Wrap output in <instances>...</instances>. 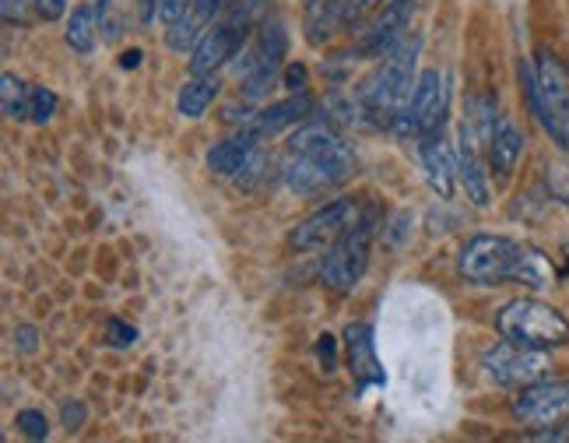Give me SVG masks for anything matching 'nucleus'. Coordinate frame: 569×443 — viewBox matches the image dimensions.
I'll use <instances>...</instances> for the list:
<instances>
[{
	"mask_svg": "<svg viewBox=\"0 0 569 443\" xmlns=\"http://www.w3.org/2000/svg\"><path fill=\"white\" fill-rule=\"evenodd\" d=\"M292 144V162L284 169V180L299 194H317L355 173V155L327 124H306Z\"/></svg>",
	"mask_w": 569,
	"mask_h": 443,
	"instance_id": "f257e3e1",
	"label": "nucleus"
},
{
	"mask_svg": "<svg viewBox=\"0 0 569 443\" xmlns=\"http://www.w3.org/2000/svg\"><path fill=\"white\" fill-rule=\"evenodd\" d=\"M520 81H523V96H528V106L534 110L538 124L548 130L552 141H562L566 127H569V71L556 53L542 50L538 61H520Z\"/></svg>",
	"mask_w": 569,
	"mask_h": 443,
	"instance_id": "f03ea898",
	"label": "nucleus"
},
{
	"mask_svg": "<svg viewBox=\"0 0 569 443\" xmlns=\"http://www.w3.org/2000/svg\"><path fill=\"white\" fill-rule=\"evenodd\" d=\"M496 331L528 349H556L569 342V320L542 300H510L496 314Z\"/></svg>",
	"mask_w": 569,
	"mask_h": 443,
	"instance_id": "7ed1b4c3",
	"label": "nucleus"
},
{
	"mask_svg": "<svg viewBox=\"0 0 569 443\" xmlns=\"http://www.w3.org/2000/svg\"><path fill=\"white\" fill-rule=\"evenodd\" d=\"M372 226H377V215L363 212L349 229H344L338 240L327 250V257L320 264V278L327 289L334 292H349L358 286V278L366 275L369 264V246H372Z\"/></svg>",
	"mask_w": 569,
	"mask_h": 443,
	"instance_id": "20e7f679",
	"label": "nucleus"
},
{
	"mask_svg": "<svg viewBox=\"0 0 569 443\" xmlns=\"http://www.w3.org/2000/svg\"><path fill=\"white\" fill-rule=\"evenodd\" d=\"M253 14H257V0H232L226 8V18L207 28L198 47L190 50V74H212L222 64H229L243 50V39L253 28Z\"/></svg>",
	"mask_w": 569,
	"mask_h": 443,
	"instance_id": "39448f33",
	"label": "nucleus"
},
{
	"mask_svg": "<svg viewBox=\"0 0 569 443\" xmlns=\"http://www.w3.org/2000/svg\"><path fill=\"white\" fill-rule=\"evenodd\" d=\"M517 261L520 243L506 240V236H471L460 250L457 268L471 286H500L514 282Z\"/></svg>",
	"mask_w": 569,
	"mask_h": 443,
	"instance_id": "423d86ee",
	"label": "nucleus"
},
{
	"mask_svg": "<svg viewBox=\"0 0 569 443\" xmlns=\"http://www.w3.org/2000/svg\"><path fill=\"white\" fill-rule=\"evenodd\" d=\"M514 419L534 433L569 422V380H534L514 397Z\"/></svg>",
	"mask_w": 569,
	"mask_h": 443,
	"instance_id": "0eeeda50",
	"label": "nucleus"
},
{
	"mask_svg": "<svg viewBox=\"0 0 569 443\" xmlns=\"http://www.w3.org/2000/svg\"><path fill=\"white\" fill-rule=\"evenodd\" d=\"M482 366L500 388L520 391L548 374V356H545V349H528V345L510 342V338H503V342H496L482 356Z\"/></svg>",
	"mask_w": 569,
	"mask_h": 443,
	"instance_id": "6e6552de",
	"label": "nucleus"
},
{
	"mask_svg": "<svg viewBox=\"0 0 569 443\" xmlns=\"http://www.w3.org/2000/svg\"><path fill=\"white\" fill-rule=\"evenodd\" d=\"M358 215H363L358 201H352V198L331 201L317 215H309L306 221H299V226L292 229V236H289V246L292 250H320L327 243H334Z\"/></svg>",
	"mask_w": 569,
	"mask_h": 443,
	"instance_id": "1a4fd4ad",
	"label": "nucleus"
},
{
	"mask_svg": "<svg viewBox=\"0 0 569 443\" xmlns=\"http://www.w3.org/2000/svg\"><path fill=\"white\" fill-rule=\"evenodd\" d=\"M446 110H451L446 78L440 71H422V74H418V81H415V96H412V116H415L418 141L443 138Z\"/></svg>",
	"mask_w": 569,
	"mask_h": 443,
	"instance_id": "9d476101",
	"label": "nucleus"
},
{
	"mask_svg": "<svg viewBox=\"0 0 569 443\" xmlns=\"http://www.w3.org/2000/svg\"><path fill=\"white\" fill-rule=\"evenodd\" d=\"M284 47H289V39H284L281 22L264 25L261 42L253 47L250 61H246V67H243L246 99H257V96L267 92V88H271V81L278 78V71H281V61H284Z\"/></svg>",
	"mask_w": 569,
	"mask_h": 443,
	"instance_id": "9b49d317",
	"label": "nucleus"
},
{
	"mask_svg": "<svg viewBox=\"0 0 569 443\" xmlns=\"http://www.w3.org/2000/svg\"><path fill=\"white\" fill-rule=\"evenodd\" d=\"M415 11H418V0H391V4H387L383 14L377 18V25L369 28V36L363 42V53H369V56H387V53H391L397 42L408 36Z\"/></svg>",
	"mask_w": 569,
	"mask_h": 443,
	"instance_id": "f8f14e48",
	"label": "nucleus"
},
{
	"mask_svg": "<svg viewBox=\"0 0 569 443\" xmlns=\"http://www.w3.org/2000/svg\"><path fill=\"white\" fill-rule=\"evenodd\" d=\"M344 349H349V366L358 380V391L372 388V383H387L383 366L377 359V345H372L369 324H349V328H344Z\"/></svg>",
	"mask_w": 569,
	"mask_h": 443,
	"instance_id": "ddd939ff",
	"label": "nucleus"
},
{
	"mask_svg": "<svg viewBox=\"0 0 569 443\" xmlns=\"http://www.w3.org/2000/svg\"><path fill=\"white\" fill-rule=\"evenodd\" d=\"M313 113V99L309 96H289V99H281V102H275V106H267L264 113H257L253 121L246 124V130L253 138H275V135H281L284 127H295V124H303L306 116Z\"/></svg>",
	"mask_w": 569,
	"mask_h": 443,
	"instance_id": "4468645a",
	"label": "nucleus"
},
{
	"mask_svg": "<svg viewBox=\"0 0 569 443\" xmlns=\"http://www.w3.org/2000/svg\"><path fill=\"white\" fill-rule=\"evenodd\" d=\"M366 4L369 0H317V4H309V39L324 42L331 39L338 28L355 25Z\"/></svg>",
	"mask_w": 569,
	"mask_h": 443,
	"instance_id": "2eb2a0df",
	"label": "nucleus"
},
{
	"mask_svg": "<svg viewBox=\"0 0 569 443\" xmlns=\"http://www.w3.org/2000/svg\"><path fill=\"white\" fill-rule=\"evenodd\" d=\"M523 152V135L520 127L510 121V116H500L496 130L489 138V166L500 173V180H506L517 169V159Z\"/></svg>",
	"mask_w": 569,
	"mask_h": 443,
	"instance_id": "dca6fc26",
	"label": "nucleus"
},
{
	"mask_svg": "<svg viewBox=\"0 0 569 443\" xmlns=\"http://www.w3.org/2000/svg\"><path fill=\"white\" fill-rule=\"evenodd\" d=\"M475 138H478L475 127L464 124L460 148H457V173H460L464 187H468V198H471L475 208H485V204H489V183H485L482 162H478V155H475Z\"/></svg>",
	"mask_w": 569,
	"mask_h": 443,
	"instance_id": "f3484780",
	"label": "nucleus"
},
{
	"mask_svg": "<svg viewBox=\"0 0 569 443\" xmlns=\"http://www.w3.org/2000/svg\"><path fill=\"white\" fill-rule=\"evenodd\" d=\"M253 155H257V138H253L250 130H243V135L222 141L207 152V169L218 173V176H239L250 166Z\"/></svg>",
	"mask_w": 569,
	"mask_h": 443,
	"instance_id": "a211bd4d",
	"label": "nucleus"
},
{
	"mask_svg": "<svg viewBox=\"0 0 569 443\" xmlns=\"http://www.w3.org/2000/svg\"><path fill=\"white\" fill-rule=\"evenodd\" d=\"M218 88H222V81H218L215 71L212 74H193V78L179 88V99H176L179 116H184V121H198V116H204L207 106L218 99Z\"/></svg>",
	"mask_w": 569,
	"mask_h": 443,
	"instance_id": "6ab92c4d",
	"label": "nucleus"
},
{
	"mask_svg": "<svg viewBox=\"0 0 569 443\" xmlns=\"http://www.w3.org/2000/svg\"><path fill=\"white\" fill-rule=\"evenodd\" d=\"M422 162H426V176L432 190H437L440 198H451L454 194V159L451 152H446L443 138H429L422 141Z\"/></svg>",
	"mask_w": 569,
	"mask_h": 443,
	"instance_id": "aec40b11",
	"label": "nucleus"
},
{
	"mask_svg": "<svg viewBox=\"0 0 569 443\" xmlns=\"http://www.w3.org/2000/svg\"><path fill=\"white\" fill-rule=\"evenodd\" d=\"M514 282L528 286V289H552V282H556V268H552V261L538 246H520Z\"/></svg>",
	"mask_w": 569,
	"mask_h": 443,
	"instance_id": "412c9836",
	"label": "nucleus"
},
{
	"mask_svg": "<svg viewBox=\"0 0 569 443\" xmlns=\"http://www.w3.org/2000/svg\"><path fill=\"white\" fill-rule=\"evenodd\" d=\"M96 22H99V8L96 4H81L74 8L71 22H67V47L88 53L96 47Z\"/></svg>",
	"mask_w": 569,
	"mask_h": 443,
	"instance_id": "4be33fe9",
	"label": "nucleus"
},
{
	"mask_svg": "<svg viewBox=\"0 0 569 443\" xmlns=\"http://www.w3.org/2000/svg\"><path fill=\"white\" fill-rule=\"evenodd\" d=\"M28 96H33V88H28L22 78H14V74H4V78H0V106H4L8 121H25Z\"/></svg>",
	"mask_w": 569,
	"mask_h": 443,
	"instance_id": "5701e85b",
	"label": "nucleus"
},
{
	"mask_svg": "<svg viewBox=\"0 0 569 443\" xmlns=\"http://www.w3.org/2000/svg\"><path fill=\"white\" fill-rule=\"evenodd\" d=\"M53 113H56V96L50 92V88L36 85L33 96H28V121H33V124H47Z\"/></svg>",
	"mask_w": 569,
	"mask_h": 443,
	"instance_id": "b1692460",
	"label": "nucleus"
},
{
	"mask_svg": "<svg viewBox=\"0 0 569 443\" xmlns=\"http://www.w3.org/2000/svg\"><path fill=\"white\" fill-rule=\"evenodd\" d=\"M548 190L562 208H569V159L548 162Z\"/></svg>",
	"mask_w": 569,
	"mask_h": 443,
	"instance_id": "393cba45",
	"label": "nucleus"
},
{
	"mask_svg": "<svg viewBox=\"0 0 569 443\" xmlns=\"http://www.w3.org/2000/svg\"><path fill=\"white\" fill-rule=\"evenodd\" d=\"M14 426H18L22 436H28V440H47L50 436V422L36 408H22L18 419H14Z\"/></svg>",
	"mask_w": 569,
	"mask_h": 443,
	"instance_id": "a878e982",
	"label": "nucleus"
},
{
	"mask_svg": "<svg viewBox=\"0 0 569 443\" xmlns=\"http://www.w3.org/2000/svg\"><path fill=\"white\" fill-rule=\"evenodd\" d=\"M193 8V0H159V18L166 25H176Z\"/></svg>",
	"mask_w": 569,
	"mask_h": 443,
	"instance_id": "bb28decb",
	"label": "nucleus"
},
{
	"mask_svg": "<svg viewBox=\"0 0 569 443\" xmlns=\"http://www.w3.org/2000/svg\"><path fill=\"white\" fill-rule=\"evenodd\" d=\"M317 356H320V366L327 369V374H334V366H338V345H334V338H331V334H320V342H317Z\"/></svg>",
	"mask_w": 569,
	"mask_h": 443,
	"instance_id": "cd10ccee",
	"label": "nucleus"
},
{
	"mask_svg": "<svg viewBox=\"0 0 569 443\" xmlns=\"http://www.w3.org/2000/svg\"><path fill=\"white\" fill-rule=\"evenodd\" d=\"M110 345L116 349H124V345H134V338H138V331L127 328V324H119V320H110Z\"/></svg>",
	"mask_w": 569,
	"mask_h": 443,
	"instance_id": "c85d7f7f",
	"label": "nucleus"
},
{
	"mask_svg": "<svg viewBox=\"0 0 569 443\" xmlns=\"http://www.w3.org/2000/svg\"><path fill=\"white\" fill-rule=\"evenodd\" d=\"M36 11H39V18L56 22L60 14L67 11V0H36Z\"/></svg>",
	"mask_w": 569,
	"mask_h": 443,
	"instance_id": "c756f323",
	"label": "nucleus"
},
{
	"mask_svg": "<svg viewBox=\"0 0 569 443\" xmlns=\"http://www.w3.org/2000/svg\"><path fill=\"white\" fill-rule=\"evenodd\" d=\"M81 422H85V405L81 402H64V426L74 433V430H81Z\"/></svg>",
	"mask_w": 569,
	"mask_h": 443,
	"instance_id": "7c9ffc66",
	"label": "nucleus"
},
{
	"mask_svg": "<svg viewBox=\"0 0 569 443\" xmlns=\"http://www.w3.org/2000/svg\"><path fill=\"white\" fill-rule=\"evenodd\" d=\"M36 328H18V331H14V342H18L22 345V352H36Z\"/></svg>",
	"mask_w": 569,
	"mask_h": 443,
	"instance_id": "2f4dec72",
	"label": "nucleus"
},
{
	"mask_svg": "<svg viewBox=\"0 0 569 443\" xmlns=\"http://www.w3.org/2000/svg\"><path fill=\"white\" fill-rule=\"evenodd\" d=\"M303 81H306V67L303 64H292L289 74H284V85H289V88H303Z\"/></svg>",
	"mask_w": 569,
	"mask_h": 443,
	"instance_id": "473e14b6",
	"label": "nucleus"
},
{
	"mask_svg": "<svg viewBox=\"0 0 569 443\" xmlns=\"http://www.w3.org/2000/svg\"><path fill=\"white\" fill-rule=\"evenodd\" d=\"M138 11H141V22H152L159 14V0H138Z\"/></svg>",
	"mask_w": 569,
	"mask_h": 443,
	"instance_id": "72a5a7b5",
	"label": "nucleus"
},
{
	"mask_svg": "<svg viewBox=\"0 0 569 443\" xmlns=\"http://www.w3.org/2000/svg\"><path fill=\"white\" fill-rule=\"evenodd\" d=\"M124 67H138L141 64V50H130V53H124V61H119Z\"/></svg>",
	"mask_w": 569,
	"mask_h": 443,
	"instance_id": "f704fd0d",
	"label": "nucleus"
},
{
	"mask_svg": "<svg viewBox=\"0 0 569 443\" xmlns=\"http://www.w3.org/2000/svg\"><path fill=\"white\" fill-rule=\"evenodd\" d=\"M22 8V0H4V18L11 22L14 18V11H18Z\"/></svg>",
	"mask_w": 569,
	"mask_h": 443,
	"instance_id": "c9c22d12",
	"label": "nucleus"
},
{
	"mask_svg": "<svg viewBox=\"0 0 569 443\" xmlns=\"http://www.w3.org/2000/svg\"><path fill=\"white\" fill-rule=\"evenodd\" d=\"M562 148H566V152H569V127H566V135H562V141H559Z\"/></svg>",
	"mask_w": 569,
	"mask_h": 443,
	"instance_id": "e433bc0d",
	"label": "nucleus"
},
{
	"mask_svg": "<svg viewBox=\"0 0 569 443\" xmlns=\"http://www.w3.org/2000/svg\"><path fill=\"white\" fill-rule=\"evenodd\" d=\"M309 4H317V0H309Z\"/></svg>",
	"mask_w": 569,
	"mask_h": 443,
	"instance_id": "4c0bfd02",
	"label": "nucleus"
}]
</instances>
